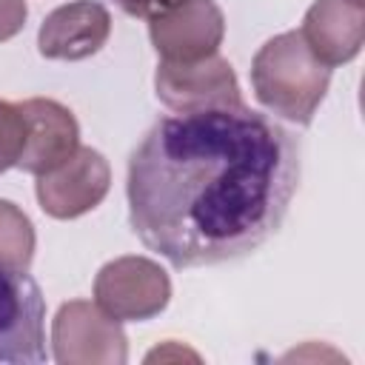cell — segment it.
<instances>
[{
	"mask_svg": "<svg viewBox=\"0 0 365 365\" xmlns=\"http://www.w3.org/2000/svg\"><path fill=\"white\" fill-rule=\"evenodd\" d=\"M299 185V143L254 108H205L157 120L128 160V222L174 268L257 251Z\"/></svg>",
	"mask_w": 365,
	"mask_h": 365,
	"instance_id": "1",
	"label": "cell"
},
{
	"mask_svg": "<svg viewBox=\"0 0 365 365\" xmlns=\"http://www.w3.org/2000/svg\"><path fill=\"white\" fill-rule=\"evenodd\" d=\"M251 83L268 111L311 125L331 86V68L311 54L299 31H282L254 54Z\"/></svg>",
	"mask_w": 365,
	"mask_h": 365,
	"instance_id": "2",
	"label": "cell"
},
{
	"mask_svg": "<svg viewBox=\"0 0 365 365\" xmlns=\"http://www.w3.org/2000/svg\"><path fill=\"white\" fill-rule=\"evenodd\" d=\"M51 348L60 365H123L128 359L120 319L88 299L60 305L51 322Z\"/></svg>",
	"mask_w": 365,
	"mask_h": 365,
	"instance_id": "3",
	"label": "cell"
},
{
	"mask_svg": "<svg viewBox=\"0 0 365 365\" xmlns=\"http://www.w3.org/2000/svg\"><path fill=\"white\" fill-rule=\"evenodd\" d=\"M94 299L120 322H143L168 305L171 279L148 257H117L97 271Z\"/></svg>",
	"mask_w": 365,
	"mask_h": 365,
	"instance_id": "4",
	"label": "cell"
},
{
	"mask_svg": "<svg viewBox=\"0 0 365 365\" xmlns=\"http://www.w3.org/2000/svg\"><path fill=\"white\" fill-rule=\"evenodd\" d=\"M46 299L26 271L0 265V365L46 362Z\"/></svg>",
	"mask_w": 365,
	"mask_h": 365,
	"instance_id": "5",
	"label": "cell"
},
{
	"mask_svg": "<svg viewBox=\"0 0 365 365\" xmlns=\"http://www.w3.org/2000/svg\"><path fill=\"white\" fill-rule=\"evenodd\" d=\"M154 91L160 103H165L177 114L242 106L237 74L231 63L220 54L188 60V63L160 60L154 74Z\"/></svg>",
	"mask_w": 365,
	"mask_h": 365,
	"instance_id": "6",
	"label": "cell"
},
{
	"mask_svg": "<svg viewBox=\"0 0 365 365\" xmlns=\"http://www.w3.org/2000/svg\"><path fill=\"white\" fill-rule=\"evenodd\" d=\"M111 185V168L106 157L88 145H80L66 163L37 177V202L54 220H74L97 208Z\"/></svg>",
	"mask_w": 365,
	"mask_h": 365,
	"instance_id": "7",
	"label": "cell"
},
{
	"mask_svg": "<svg viewBox=\"0 0 365 365\" xmlns=\"http://www.w3.org/2000/svg\"><path fill=\"white\" fill-rule=\"evenodd\" d=\"M225 17L214 0H180L148 23L154 51L168 63L202 60L220 51Z\"/></svg>",
	"mask_w": 365,
	"mask_h": 365,
	"instance_id": "8",
	"label": "cell"
},
{
	"mask_svg": "<svg viewBox=\"0 0 365 365\" xmlns=\"http://www.w3.org/2000/svg\"><path fill=\"white\" fill-rule=\"evenodd\" d=\"M17 106L26 117V143L17 168L40 177L66 163L80 148V125L63 103L48 97H31Z\"/></svg>",
	"mask_w": 365,
	"mask_h": 365,
	"instance_id": "9",
	"label": "cell"
},
{
	"mask_svg": "<svg viewBox=\"0 0 365 365\" xmlns=\"http://www.w3.org/2000/svg\"><path fill=\"white\" fill-rule=\"evenodd\" d=\"M111 34V14L97 0L57 6L37 31V48L48 60H86L97 54Z\"/></svg>",
	"mask_w": 365,
	"mask_h": 365,
	"instance_id": "10",
	"label": "cell"
},
{
	"mask_svg": "<svg viewBox=\"0 0 365 365\" xmlns=\"http://www.w3.org/2000/svg\"><path fill=\"white\" fill-rule=\"evenodd\" d=\"M311 54L331 66L351 63L365 43L362 0H314L299 29Z\"/></svg>",
	"mask_w": 365,
	"mask_h": 365,
	"instance_id": "11",
	"label": "cell"
},
{
	"mask_svg": "<svg viewBox=\"0 0 365 365\" xmlns=\"http://www.w3.org/2000/svg\"><path fill=\"white\" fill-rule=\"evenodd\" d=\"M34 257L31 220L9 200H0V265L11 271H29Z\"/></svg>",
	"mask_w": 365,
	"mask_h": 365,
	"instance_id": "12",
	"label": "cell"
},
{
	"mask_svg": "<svg viewBox=\"0 0 365 365\" xmlns=\"http://www.w3.org/2000/svg\"><path fill=\"white\" fill-rule=\"evenodd\" d=\"M26 143V117L17 103L0 100V174L17 165Z\"/></svg>",
	"mask_w": 365,
	"mask_h": 365,
	"instance_id": "13",
	"label": "cell"
},
{
	"mask_svg": "<svg viewBox=\"0 0 365 365\" xmlns=\"http://www.w3.org/2000/svg\"><path fill=\"white\" fill-rule=\"evenodd\" d=\"M29 9L26 0H0V43L11 40L26 26Z\"/></svg>",
	"mask_w": 365,
	"mask_h": 365,
	"instance_id": "14",
	"label": "cell"
},
{
	"mask_svg": "<svg viewBox=\"0 0 365 365\" xmlns=\"http://www.w3.org/2000/svg\"><path fill=\"white\" fill-rule=\"evenodd\" d=\"M125 14L140 17V20H154L160 14H165L168 9H174L180 0H114Z\"/></svg>",
	"mask_w": 365,
	"mask_h": 365,
	"instance_id": "15",
	"label": "cell"
}]
</instances>
